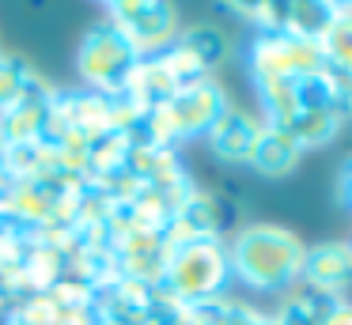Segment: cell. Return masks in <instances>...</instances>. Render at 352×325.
Segmentation results:
<instances>
[{
  "label": "cell",
  "mask_w": 352,
  "mask_h": 325,
  "mask_svg": "<svg viewBox=\"0 0 352 325\" xmlns=\"http://www.w3.org/2000/svg\"><path fill=\"white\" fill-rule=\"evenodd\" d=\"M307 246L299 234L276 223H246L228 238L231 280H239L250 291H288L299 284Z\"/></svg>",
  "instance_id": "1"
},
{
  "label": "cell",
  "mask_w": 352,
  "mask_h": 325,
  "mask_svg": "<svg viewBox=\"0 0 352 325\" xmlns=\"http://www.w3.org/2000/svg\"><path fill=\"white\" fill-rule=\"evenodd\" d=\"M231 284V261L223 238H197L170 246L167 269H163V287L175 295L182 306L205 302L223 295Z\"/></svg>",
  "instance_id": "2"
},
{
  "label": "cell",
  "mask_w": 352,
  "mask_h": 325,
  "mask_svg": "<svg viewBox=\"0 0 352 325\" xmlns=\"http://www.w3.org/2000/svg\"><path fill=\"white\" fill-rule=\"evenodd\" d=\"M246 65H250L254 83H273V80H299L326 68L322 45L314 38H296L288 30H269V34H254L250 49H246Z\"/></svg>",
  "instance_id": "3"
},
{
  "label": "cell",
  "mask_w": 352,
  "mask_h": 325,
  "mask_svg": "<svg viewBox=\"0 0 352 325\" xmlns=\"http://www.w3.org/2000/svg\"><path fill=\"white\" fill-rule=\"evenodd\" d=\"M137 60L140 57L133 53V45L125 42V38L118 34L107 19H102V23H95V27L84 34V42H80L76 72H80V80H84L87 91L114 95V91H122L125 76L133 72Z\"/></svg>",
  "instance_id": "4"
},
{
  "label": "cell",
  "mask_w": 352,
  "mask_h": 325,
  "mask_svg": "<svg viewBox=\"0 0 352 325\" xmlns=\"http://www.w3.org/2000/svg\"><path fill=\"white\" fill-rule=\"evenodd\" d=\"M107 23L133 45L137 57H160L178 42V15L160 0H118L107 8Z\"/></svg>",
  "instance_id": "5"
},
{
  "label": "cell",
  "mask_w": 352,
  "mask_h": 325,
  "mask_svg": "<svg viewBox=\"0 0 352 325\" xmlns=\"http://www.w3.org/2000/svg\"><path fill=\"white\" fill-rule=\"evenodd\" d=\"M54 83H46L38 72L27 83V91L0 113V148H16V144H34L42 140V125H46V110L54 98Z\"/></svg>",
  "instance_id": "6"
},
{
  "label": "cell",
  "mask_w": 352,
  "mask_h": 325,
  "mask_svg": "<svg viewBox=\"0 0 352 325\" xmlns=\"http://www.w3.org/2000/svg\"><path fill=\"white\" fill-rule=\"evenodd\" d=\"M223 223H228V204H220L212 193L193 186V193L178 204L175 219L163 231V242L182 246V242H197V238H220Z\"/></svg>",
  "instance_id": "7"
},
{
  "label": "cell",
  "mask_w": 352,
  "mask_h": 325,
  "mask_svg": "<svg viewBox=\"0 0 352 325\" xmlns=\"http://www.w3.org/2000/svg\"><path fill=\"white\" fill-rule=\"evenodd\" d=\"M65 181H72V178H27V181H12L8 193H4L0 212H4V216H8L16 227L34 231V227H42L50 216H54L57 193H61Z\"/></svg>",
  "instance_id": "8"
},
{
  "label": "cell",
  "mask_w": 352,
  "mask_h": 325,
  "mask_svg": "<svg viewBox=\"0 0 352 325\" xmlns=\"http://www.w3.org/2000/svg\"><path fill=\"white\" fill-rule=\"evenodd\" d=\"M352 280V249L349 242H322V246H307L303 257V272H299V284L322 291L329 299L349 287Z\"/></svg>",
  "instance_id": "9"
},
{
  "label": "cell",
  "mask_w": 352,
  "mask_h": 325,
  "mask_svg": "<svg viewBox=\"0 0 352 325\" xmlns=\"http://www.w3.org/2000/svg\"><path fill=\"white\" fill-rule=\"evenodd\" d=\"M261 125H265V121H258L254 113L228 106V110L220 113V121L208 128V148H212V155L220 159V163H246L250 166Z\"/></svg>",
  "instance_id": "10"
},
{
  "label": "cell",
  "mask_w": 352,
  "mask_h": 325,
  "mask_svg": "<svg viewBox=\"0 0 352 325\" xmlns=\"http://www.w3.org/2000/svg\"><path fill=\"white\" fill-rule=\"evenodd\" d=\"M178 87H182V83H178L175 72L163 65V57H140L122 83L125 95H129L133 102H140L144 110H155V106L170 102V98L178 95Z\"/></svg>",
  "instance_id": "11"
},
{
  "label": "cell",
  "mask_w": 352,
  "mask_h": 325,
  "mask_svg": "<svg viewBox=\"0 0 352 325\" xmlns=\"http://www.w3.org/2000/svg\"><path fill=\"white\" fill-rule=\"evenodd\" d=\"M65 110H69L72 133L87 136V140H99L102 133L114 128V106H110V95H102V91H65Z\"/></svg>",
  "instance_id": "12"
},
{
  "label": "cell",
  "mask_w": 352,
  "mask_h": 325,
  "mask_svg": "<svg viewBox=\"0 0 352 325\" xmlns=\"http://www.w3.org/2000/svg\"><path fill=\"white\" fill-rule=\"evenodd\" d=\"M299 155H303V148H299L284 128L261 125L258 144H254V155H250V166L258 174H265V178H284V174H292L299 166Z\"/></svg>",
  "instance_id": "13"
},
{
  "label": "cell",
  "mask_w": 352,
  "mask_h": 325,
  "mask_svg": "<svg viewBox=\"0 0 352 325\" xmlns=\"http://www.w3.org/2000/svg\"><path fill=\"white\" fill-rule=\"evenodd\" d=\"M133 144H137V136L122 133V128H110L99 140H91V151H87V181H107L118 170H125V159H129Z\"/></svg>",
  "instance_id": "14"
},
{
  "label": "cell",
  "mask_w": 352,
  "mask_h": 325,
  "mask_svg": "<svg viewBox=\"0 0 352 325\" xmlns=\"http://www.w3.org/2000/svg\"><path fill=\"white\" fill-rule=\"evenodd\" d=\"M318 45L329 68L352 72V4H333L326 30L318 34Z\"/></svg>",
  "instance_id": "15"
},
{
  "label": "cell",
  "mask_w": 352,
  "mask_h": 325,
  "mask_svg": "<svg viewBox=\"0 0 352 325\" xmlns=\"http://www.w3.org/2000/svg\"><path fill=\"white\" fill-rule=\"evenodd\" d=\"M333 302L337 299H329V295L296 284V287H288V299H284L280 310L273 314V325H322V317L329 314Z\"/></svg>",
  "instance_id": "16"
},
{
  "label": "cell",
  "mask_w": 352,
  "mask_h": 325,
  "mask_svg": "<svg viewBox=\"0 0 352 325\" xmlns=\"http://www.w3.org/2000/svg\"><path fill=\"white\" fill-rule=\"evenodd\" d=\"M341 125L344 121L337 117L333 110H299L284 133L307 151V148H322V144H329L337 133H341Z\"/></svg>",
  "instance_id": "17"
},
{
  "label": "cell",
  "mask_w": 352,
  "mask_h": 325,
  "mask_svg": "<svg viewBox=\"0 0 352 325\" xmlns=\"http://www.w3.org/2000/svg\"><path fill=\"white\" fill-rule=\"evenodd\" d=\"M178 42L186 45V49L193 53V57L201 60V65L212 72L216 65H220L223 57H228V38H223L220 27H208V23H201V27H190L186 34H178Z\"/></svg>",
  "instance_id": "18"
},
{
  "label": "cell",
  "mask_w": 352,
  "mask_h": 325,
  "mask_svg": "<svg viewBox=\"0 0 352 325\" xmlns=\"http://www.w3.org/2000/svg\"><path fill=\"white\" fill-rule=\"evenodd\" d=\"M329 12H333V4H284V27L280 30L318 42V34L329 23Z\"/></svg>",
  "instance_id": "19"
},
{
  "label": "cell",
  "mask_w": 352,
  "mask_h": 325,
  "mask_svg": "<svg viewBox=\"0 0 352 325\" xmlns=\"http://www.w3.org/2000/svg\"><path fill=\"white\" fill-rule=\"evenodd\" d=\"M31 80H34L31 60L19 57V53H0V113L23 95Z\"/></svg>",
  "instance_id": "20"
},
{
  "label": "cell",
  "mask_w": 352,
  "mask_h": 325,
  "mask_svg": "<svg viewBox=\"0 0 352 325\" xmlns=\"http://www.w3.org/2000/svg\"><path fill=\"white\" fill-rule=\"evenodd\" d=\"M223 325H273V314H261V310L246 306V302H231Z\"/></svg>",
  "instance_id": "21"
},
{
  "label": "cell",
  "mask_w": 352,
  "mask_h": 325,
  "mask_svg": "<svg viewBox=\"0 0 352 325\" xmlns=\"http://www.w3.org/2000/svg\"><path fill=\"white\" fill-rule=\"evenodd\" d=\"M322 325H352V302L337 299L333 306H329V314L322 317Z\"/></svg>",
  "instance_id": "22"
},
{
  "label": "cell",
  "mask_w": 352,
  "mask_h": 325,
  "mask_svg": "<svg viewBox=\"0 0 352 325\" xmlns=\"http://www.w3.org/2000/svg\"><path fill=\"white\" fill-rule=\"evenodd\" d=\"M337 193H341V204L352 212V159L341 166V178H337Z\"/></svg>",
  "instance_id": "23"
},
{
  "label": "cell",
  "mask_w": 352,
  "mask_h": 325,
  "mask_svg": "<svg viewBox=\"0 0 352 325\" xmlns=\"http://www.w3.org/2000/svg\"><path fill=\"white\" fill-rule=\"evenodd\" d=\"M167 325H205V322H201V317L197 314H193V310L190 306H182V310H178V314L175 317H170V322Z\"/></svg>",
  "instance_id": "24"
},
{
  "label": "cell",
  "mask_w": 352,
  "mask_h": 325,
  "mask_svg": "<svg viewBox=\"0 0 352 325\" xmlns=\"http://www.w3.org/2000/svg\"><path fill=\"white\" fill-rule=\"evenodd\" d=\"M8 186H12V178H8V170H4V163H0V204H4V193H8Z\"/></svg>",
  "instance_id": "25"
},
{
  "label": "cell",
  "mask_w": 352,
  "mask_h": 325,
  "mask_svg": "<svg viewBox=\"0 0 352 325\" xmlns=\"http://www.w3.org/2000/svg\"><path fill=\"white\" fill-rule=\"evenodd\" d=\"M12 306H16V302H12V299H8V291L0 287V310H12Z\"/></svg>",
  "instance_id": "26"
},
{
  "label": "cell",
  "mask_w": 352,
  "mask_h": 325,
  "mask_svg": "<svg viewBox=\"0 0 352 325\" xmlns=\"http://www.w3.org/2000/svg\"><path fill=\"white\" fill-rule=\"evenodd\" d=\"M349 249H352V242H349Z\"/></svg>",
  "instance_id": "27"
},
{
  "label": "cell",
  "mask_w": 352,
  "mask_h": 325,
  "mask_svg": "<svg viewBox=\"0 0 352 325\" xmlns=\"http://www.w3.org/2000/svg\"><path fill=\"white\" fill-rule=\"evenodd\" d=\"M102 325H107V322H102Z\"/></svg>",
  "instance_id": "28"
}]
</instances>
